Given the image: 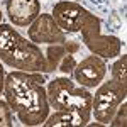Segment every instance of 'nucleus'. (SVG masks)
I'll list each match as a JSON object with an SVG mask.
<instances>
[{"label":"nucleus","instance_id":"f257e3e1","mask_svg":"<svg viewBox=\"0 0 127 127\" xmlns=\"http://www.w3.org/2000/svg\"><path fill=\"white\" fill-rule=\"evenodd\" d=\"M42 73L14 69L5 75L3 93L22 126H41L49 115V100Z\"/></svg>","mask_w":127,"mask_h":127},{"label":"nucleus","instance_id":"f03ea898","mask_svg":"<svg viewBox=\"0 0 127 127\" xmlns=\"http://www.w3.org/2000/svg\"><path fill=\"white\" fill-rule=\"evenodd\" d=\"M0 61L19 71L46 73V56L39 44L24 39L5 22H0Z\"/></svg>","mask_w":127,"mask_h":127},{"label":"nucleus","instance_id":"7ed1b4c3","mask_svg":"<svg viewBox=\"0 0 127 127\" xmlns=\"http://www.w3.org/2000/svg\"><path fill=\"white\" fill-rule=\"evenodd\" d=\"M46 92L51 108L71 112L78 117L80 126H88L93 100V93L88 88L78 85L69 76H58L48 83Z\"/></svg>","mask_w":127,"mask_h":127},{"label":"nucleus","instance_id":"20e7f679","mask_svg":"<svg viewBox=\"0 0 127 127\" xmlns=\"http://www.w3.org/2000/svg\"><path fill=\"white\" fill-rule=\"evenodd\" d=\"M80 34L83 44L90 49L92 54H97L103 59L115 58L122 51V41L117 36L102 34V19L87 10L80 24Z\"/></svg>","mask_w":127,"mask_h":127},{"label":"nucleus","instance_id":"39448f33","mask_svg":"<svg viewBox=\"0 0 127 127\" xmlns=\"http://www.w3.org/2000/svg\"><path fill=\"white\" fill-rule=\"evenodd\" d=\"M127 97V87L120 85L115 80H108L100 83L95 90V95L92 100V115L97 122H102L107 126L112 120L115 110L122 102H126Z\"/></svg>","mask_w":127,"mask_h":127},{"label":"nucleus","instance_id":"423d86ee","mask_svg":"<svg viewBox=\"0 0 127 127\" xmlns=\"http://www.w3.org/2000/svg\"><path fill=\"white\" fill-rule=\"evenodd\" d=\"M27 37L36 44H64L68 37L66 32L56 24L51 14H39L27 26Z\"/></svg>","mask_w":127,"mask_h":127},{"label":"nucleus","instance_id":"0eeeda50","mask_svg":"<svg viewBox=\"0 0 127 127\" xmlns=\"http://www.w3.org/2000/svg\"><path fill=\"white\" fill-rule=\"evenodd\" d=\"M73 78L75 81L85 88H97L107 76V64L105 59L97 56V54H90L87 58L76 63V66L73 69Z\"/></svg>","mask_w":127,"mask_h":127},{"label":"nucleus","instance_id":"6e6552de","mask_svg":"<svg viewBox=\"0 0 127 127\" xmlns=\"http://www.w3.org/2000/svg\"><path fill=\"white\" fill-rule=\"evenodd\" d=\"M85 12H87V9L78 2L61 0L58 3H54L51 15L66 34H75L80 31V24H81Z\"/></svg>","mask_w":127,"mask_h":127},{"label":"nucleus","instance_id":"1a4fd4ad","mask_svg":"<svg viewBox=\"0 0 127 127\" xmlns=\"http://www.w3.org/2000/svg\"><path fill=\"white\" fill-rule=\"evenodd\" d=\"M9 20L17 27H27L41 14L39 0H3Z\"/></svg>","mask_w":127,"mask_h":127},{"label":"nucleus","instance_id":"9d476101","mask_svg":"<svg viewBox=\"0 0 127 127\" xmlns=\"http://www.w3.org/2000/svg\"><path fill=\"white\" fill-rule=\"evenodd\" d=\"M78 42L73 41H66L64 44H51L48 46V51L44 53L46 56V73H53L54 69H58L61 59L64 58L68 53L75 54L78 51Z\"/></svg>","mask_w":127,"mask_h":127},{"label":"nucleus","instance_id":"9b49d317","mask_svg":"<svg viewBox=\"0 0 127 127\" xmlns=\"http://www.w3.org/2000/svg\"><path fill=\"white\" fill-rule=\"evenodd\" d=\"M44 127H59V126H80V120L75 114L64 110H54V114H49L42 122Z\"/></svg>","mask_w":127,"mask_h":127},{"label":"nucleus","instance_id":"f8f14e48","mask_svg":"<svg viewBox=\"0 0 127 127\" xmlns=\"http://www.w3.org/2000/svg\"><path fill=\"white\" fill-rule=\"evenodd\" d=\"M110 73H112V80H115L117 83L127 87V56L126 54H122L114 63V66L110 68Z\"/></svg>","mask_w":127,"mask_h":127},{"label":"nucleus","instance_id":"ddd939ff","mask_svg":"<svg viewBox=\"0 0 127 127\" xmlns=\"http://www.w3.org/2000/svg\"><path fill=\"white\" fill-rule=\"evenodd\" d=\"M14 124V112L7 100H0V127H12Z\"/></svg>","mask_w":127,"mask_h":127},{"label":"nucleus","instance_id":"4468645a","mask_svg":"<svg viewBox=\"0 0 127 127\" xmlns=\"http://www.w3.org/2000/svg\"><path fill=\"white\" fill-rule=\"evenodd\" d=\"M108 124L112 127H126L127 126V103L126 102H122L119 105V108L115 110L114 117H112V120Z\"/></svg>","mask_w":127,"mask_h":127},{"label":"nucleus","instance_id":"2eb2a0df","mask_svg":"<svg viewBox=\"0 0 127 127\" xmlns=\"http://www.w3.org/2000/svg\"><path fill=\"white\" fill-rule=\"evenodd\" d=\"M75 66H76V61H75V56L71 54V53H68L64 58L61 59V63H59L58 69L63 73V75H71L73 73V69H75Z\"/></svg>","mask_w":127,"mask_h":127},{"label":"nucleus","instance_id":"dca6fc26","mask_svg":"<svg viewBox=\"0 0 127 127\" xmlns=\"http://www.w3.org/2000/svg\"><path fill=\"white\" fill-rule=\"evenodd\" d=\"M3 83H5V71H3V64L0 61V95L3 93Z\"/></svg>","mask_w":127,"mask_h":127},{"label":"nucleus","instance_id":"f3484780","mask_svg":"<svg viewBox=\"0 0 127 127\" xmlns=\"http://www.w3.org/2000/svg\"><path fill=\"white\" fill-rule=\"evenodd\" d=\"M0 22H2V12H0Z\"/></svg>","mask_w":127,"mask_h":127}]
</instances>
